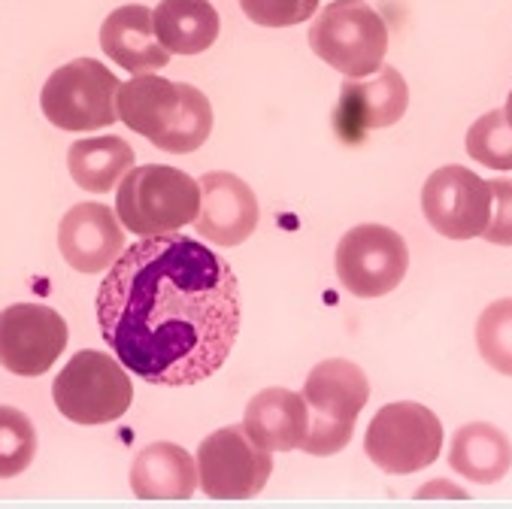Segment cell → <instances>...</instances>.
I'll use <instances>...</instances> for the list:
<instances>
[{"label": "cell", "instance_id": "obj_21", "mask_svg": "<svg viewBox=\"0 0 512 509\" xmlns=\"http://www.w3.org/2000/svg\"><path fill=\"white\" fill-rule=\"evenodd\" d=\"M134 158V149L122 137H88L70 146L67 167L82 191L107 194L134 167Z\"/></svg>", "mask_w": 512, "mask_h": 509}, {"label": "cell", "instance_id": "obj_14", "mask_svg": "<svg viewBox=\"0 0 512 509\" xmlns=\"http://www.w3.org/2000/svg\"><path fill=\"white\" fill-rule=\"evenodd\" d=\"M58 249L79 273H104L125 249V228L104 203H76L58 225Z\"/></svg>", "mask_w": 512, "mask_h": 509}, {"label": "cell", "instance_id": "obj_16", "mask_svg": "<svg viewBox=\"0 0 512 509\" xmlns=\"http://www.w3.org/2000/svg\"><path fill=\"white\" fill-rule=\"evenodd\" d=\"M100 49L110 61L128 73H155L170 64V52L158 43L152 10L143 4H128L113 10L100 25Z\"/></svg>", "mask_w": 512, "mask_h": 509}, {"label": "cell", "instance_id": "obj_12", "mask_svg": "<svg viewBox=\"0 0 512 509\" xmlns=\"http://www.w3.org/2000/svg\"><path fill=\"white\" fill-rule=\"evenodd\" d=\"M200 207L194 216V231L213 246L246 243L261 219L255 191L228 170L203 173L200 179Z\"/></svg>", "mask_w": 512, "mask_h": 509}, {"label": "cell", "instance_id": "obj_13", "mask_svg": "<svg viewBox=\"0 0 512 509\" xmlns=\"http://www.w3.org/2000/svg\"><path fill=\"white\" fill-rule=\"evenodd\" d=\"M409 107V88L400 70L379 67L373 79H346L340 88V104H337V131L343 140L355 143L367 131L391 128L403 119Z\"/></svg>", "mask_w": 512, "mask_h": 509}, {"label": "cell", "instance_id": "obj_28", "mask_svg": "<svg viewBox=\"0 0 512 509\" xmlns=\"http://www.w3.org/2000/svg\"><path fill=\"white\" fill-rule=\"evenodd\" d=\"M467 497L470 494L464 488H458V485H452L446 479H434V482H428V485H422L416 491V500H467Z\"/></svg>", "mask_w": 512, "mask_h": 509}, {"label": "cell", "instance_id": "obj_5", "mask_svg": "<svg viewBox=\"0 0 512 509\" xmlns=\"http://www.w3.org/2000/svg\"><path fill=\"white\" fill-rule=\"evenodd\" d=\"M310 49L346 79L373 76L385 64L388 28L367 0H334L310 25Z\"/></svg>", "mask_w": 512, "mask_h": 509}, {"label": "cell", "instance_id": "obj_27", "mask_svg": "<svg viewBox=\"0 0 512 509\" xmlns=\"http://www.w3.org/2000/svg\"><path fill=\"white\" fill-rule=\"evenodd\" d=\"M491 185V219L482 237L494 246H512V179H494Z\"/></svg>", "mask_w": 512, "mask_h": 509}, {"label": "cell", "instance_id": "obj_2", "mask_svg": "<svg viewBox=\"0 0 512 509\" xmlns=\"http://www.w3.org/2000/svg\"><path fill=\"white\" fill-rule=\"evenodd\" d=\"M116 113L134 134L170 155L197 152L213 134L210 97L188 82L155 73H137L119 85Z\"/></svg>", "mask_w": 512, "mask_h": 509}, {"label": "cell", "instance_id": "obj_25", "mask_svg": "<svg viewBox=\"0 0 512 509\" xmlns=\"http://www.w3.org/2000/svg\"><path fill=\"white\" fill-rule=\"evenodd\" d=\"M240 7L261 28H294L319 13V0H240Z\"/></svg>", "mask_w": 512, "mask_h": 509}, {"label": "cell", "instance_id": "obj_19", "mask_svg": "<svg viewBox=\"0 0 512 509\" xmlns=\"http://www.w3.org/2000/svg\"><path fill=\"white\" fill-rule=\"evenodd\" d=\"M152 25L158 43L170 55L207 52L222 31L219 13L210 0H161L152 10Z\"/></svg>", "mask_w": 512, "mask_h": 509}, {"label": "cell", "instance_id": "obj_15", "mask_svg": "<svg viewBox=\"0 0 512 509\" xmlns=\"http://www.w3.org/2000/svg\"><path fill=\"white\" fill-rule=\"evenodd\" d=\"M243 431L270 455L294 452L310 431V406L303 394L288 388H264L246 403Z\"/></svg>", "mask_w": 512, "mask_h": 509}, {"label": "cell", "instance_id": "obj_18", "mask_svg": "<svg viewBox=\"0 0 512 509\" xmlns=\"http://www.w3.org/2000/svg\"><path fill=\"white\" fill-rule=\"evenodd\" d=\"M197 488V461L176 443H149L131 464V491L140 500H188Z\"/></svg>", "mask_w": 512, "mask_h": 509}, {"label": "cell", "instance_id": "obj_11", "mask_svg": "<svg viewBox=\"0 0 512 509\" xmlns=\"http://www.w3.org/2000/svg\"><path fill=\"white\" fill-rule=\"evenodd\" d=\"M67 322L46 303H13L0 313V367L16 376H43L67 349Z\"/></svg>", "mask_w": 512, "mask_h": 509}, {"label": "cell", "instance_id": "obj_3", "mask_svg": "<svg viewBox=\"0 0 512 509\" xmlns=\"http://www.w3.org/2000/svg\"><path fill=\"white\" fill-rule=\"evenodd\" d=\"M200 207V182L170 164L131 167L116 194V216L137 237L176 234L194 222Z\"/></svg>", "mask_w": 512, "mask_h": 509}, {"label": "cell", "instance_id": "obj_1", "mask_svg": "<svg viewBox=\"0 0 512 509\" xmlns=\"http://www.w3.org/2000/svg\"><path fill=\"white\" fill-rule=\"evenodd\" d=\"M97 325L143 382L197 385L234 352L240 285L231 264L194 237H143L122 249L100 282Z\"/></svg>", "mask_w": 512, "mask_h": 509}, {"label": "cell", "instance_id": "obj_29", "mask_svg": "<svg viewBox=\"0 0 512 509\" xmlns=\"http://www.w3.org/2000/svg\"><path fill=\"white\" fill-rule=\"evenodd\" d=\"M503 116H506V122H509V128H512V91H509V97H506V107H503Z\"/></svg>", "mask_w": 512, "mask_h": 509}, {"label": "cell", "instance_id": "obj_22", "mask_svg": "<svg viewBox=\"0 0 512 509\" xmlns=\"http://www.w3.org/2000/svg\"><path fill=\"white\" fill-rule=\"evenodd\" d=\"M476 346L482 361L500 376H512V297L494 300L476 322Z\"/></svg>", "mask_w": 512, "mask_h": 509}, {"label": "cell", "instance_id": "obj_9", "mask_svg": "<svg viewBox=\"0 0 512 509\" xmlns=\"http://www.w3.org/2000/svg\"><path fill=\"white\" fill-rule=\"evenodd\" d=\"M337 279L355 297H385L391 294L406 270L409 249L406 240L385 225H358L337 243Z\"/></svg>", "mask_w": 512, "mask_h": 509}, {"label": "cell", "instance_id": "obj_20", "mask_svg": "<svg viewBox=\"0 0 512 509\" xmlns=\"http://www.w3.org/2000/svg\"><path fill=\"white\" fill-rule=\"evenodd\" d=\"M449 467L476 485H494L512 467V443L494 425H485V422L464 425L452 437Z\"/></svg>", "mask_w": 512, "mask_h": 509}, {"label": "cell", "instance_id": "obj_6", "mask_svg": "<svg viewBox=\"0 0 512 509\" xmlns=\"http://www.w3.org/2000/svg\"><path fill=\"white\" fill-rule=\"evenodd\" d=\"M119 79L107 64L94 58H76L58 67L43 91H40V110L43 116L70 134H88L110 128L119 113H116V91Z\"/></svg>", "mask_w": 512, "mask_h": 509}, {"label": "cell", "instance_id": "obj_4", "mask_svg": "<svg viewBox=\"0 0 512 509\" xmlns=\"http://www.w3.org/2000/svg\"><path fill=\"white\" fill-rule=\"evenodd\" d=\"M52 400L67 422L97 428L122 419L131 410L134 385L128 367L119 358L82 349L55 376Z\"/></svg>", "mask_w": 512, "mask_h": 509}, {"label": "cell", "instance_id": "obj_17", "mask_svg": "<svg viewBox=\"0 0 512 509\" xmlns=\"http://www.w3.org/2000/svg\"><path fill=\"white\" fill-rule=\"evenodd\" d=\"M300 394L310 406V413L355 425L370 400V382L358 364L346 358H328L310 370Z\"/></svg>", "mask_w": 512, "mask_h": 509}, {"label": "cell", "instance_id": "obj_10", "mask_svg": "<svg viewBox=\"0 0 512 509\" xmlns=\"http://www.w3.org/2000/svg\"><path fill=\"white\" fill-rule=\"evenodd\" d=\"M422 213L449 240L482 237L491 219V185L461 164H446L422 188Z\"/></svg>", "mask_w": 512, "mask_h": 509}, {"label": "cell", "instance_id": "obj_7", "mask_svg": "<svg viewBox=\"0 0 512 509\" xmlns=\"http://www.w3.org/2000/svg\"><path fill=\"white\" fill-rule=\"evenodd\" d=\"M443 449V425L422 403L397 400L373 416L364 437L367 458L388 476H409L431 467Z\"/></svg>", "mask_w": 512, "mask_h": 509}, {"label": "cell", "instance_id": "obj_26", "mask_svg": "<svg viewBox=\"0 0 512 509\" xmlns=\"http://www.w3.org/2000/svg\"><path fill=\"white\" fill-rule=\"evenodd\" d=\"M352 434H355L352 422H334V419H325L319 413H310V431H306V440L300 449L306 455H316V458H331L349 446Z\"/></svg>", "mask_w": 512, "mask_h": 509}, {"label": "cell", "instance_id": "obj_8", "mask_svg": "<svg viewBox=\"0 0 512 509\" xmlns=\"http://www.w3.org/2000/svg\"><path fill=\"white\" fill-rule=\"evenodd\" d=\"M273 458L243 425L213 431L197 446V485L213 500H249L264 491Z\"/></svg>", "mask_w": 512, "mask_h": 509}, {"label": "cell", "instance_id": "obj_24", "mask_svg": "<svg viewBox=\"0 0 512 509\" xmlns=\"http://www.w3.org/2000/svg\"><path fill=\"white\" fill-rule=\"evenodd\" d=\"M467 155L491 170H512V128L503 110H491L470 125Z\"/></svg>", "mask_w": 512, "mask_h": 509}, {"label": "cell", "instance_id": "obj_23", "mask_svg": "<svg viewBox=\"0 0 512 509\" xmlns=\"http://www.w3.org/2000/svg\"><path fill=\"white\" fill-rule=\"evenodd\" d=\"M37 455V431L34 422L16 410L0 406V479H13L31 467Z\"/></svg>", "mask_w": 512, "mask_h": 509}]
</instances>
